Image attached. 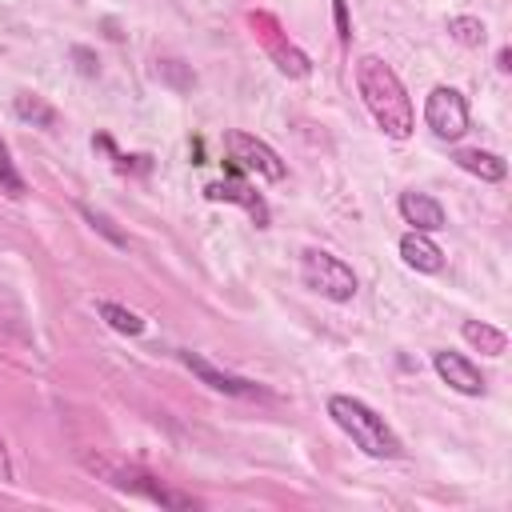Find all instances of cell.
<instances>
[{
	"instance_id": "603a6c76",
	"label": "cell",
	"mask_w": 512,
	"mask_h": 512,
	"mask_svg": "<svg viewBox=\"0 0 512 512\" xmlns=\"http://www.w3.org/2000/svg\"><path fill=\"white\" fill-rule=\"evenodd\" d=\"M508 60H512V56H508V48H500V56H496V68H500V72H508V68H512Z\"/></svg>"
},
{
	"instance_id": "9c48e42d",
	"label": "cell",
	"mask_w": 512,
	"mask_h": 512,
	"mask_svg": "<svg viewBox=\"0 0 512 512\" xmlns=\"http://www.w3.org/2000/svg\"><path fill=\"white\" fill-rule=\"evenodd\" d=\"M180 360L208 384V388H216V392H228V396H260V388L252 384V380H240V376H232V372H220V368H212L204 356H196V352H180Z\"/></svg>"
},
{
	"instance_id": "4fadbf2b",
	"label": "cell",
	"mask_w": 512,
	"mask_h": 512,
	"mask_svg": "<svg viewBox=\"0 0 512 512\" xmlns=\"http://www.w3.org/2000/svg\"><path fill=\"white\" fill-rule=\"evenodd\" d=\"M460 336H464L472 348H480L484 356H504V352H508V336H504L500 328L484 324V320H464V324H460Z\"/></svg>"
},
{
	"instance_id": "2e32d148",
	"label": "cell",
	"mask_w": 512,
	"mask_h": 512,
	"mask_svg": "<svg viewBox=\"0 0 512 512\" xmlns=\"http://www.w3.org/2000/svg\"><path fill=\"white\" fill-rule=\"evenodd\" d=\"M272 48V56H276V64H280V72L284 76H308V56L300 52V48H292V44H284V40H272L268 44Z\"/></svg>"
},
{
	"instance_id": "5bb4252c",
	"label": "cell",
	"mask_w": 512,
	"mask_h": 512,
	"mask_svg": "<svg viewBox=\"0 0 512 512\" xmlns=\"http://www.w3.org/2000/svg\"><path fill=\"white\" fill-rule=\"evenodd\" d=\"M96 312L108 320V328L112 332H120V336H140L144 332V316H136L132 308H124V304H112V300H100L96 304Z\"/></svg>"
},
{
	"instance_id": "7c38bea8",
	"label": "cell",
	"mask_w": 512,
	"mask_h": 512,
	"mask_svg": "<svg viewBox=\"0 0 512 512\" xmlns=\"http://www.w3.org/2000/svg\"><path fill=\"white\" fill-rule=\"evenodd\" d=\"M452 160H456V168H464V172H472V176H480L488 184H496V180L508 176V164L496 152H484V148H460Z\"/></svg>"
},
{
	"instance_id": "52a82bcc",
	"label": "cell",
	"mask_w": 512,
	"mask_h": 512,
	"mask_svg": "<svg viewBox=\"0 0 512 512\" xmlns=\"http://www.w3.org/2000/svg\"><path fill=\"white\" fill-rule=\"evenodd\" d=\"M432 368L460 396H484V388H488L484 376H480V368L468 356H460V352H432Z\"/></svg>"
},
{
	"instance_id": "3957f363",
	"label": "cell",
	"mask_w": 512,
	"mask_h": 512,
	"mask_svg": "<svg viewBox=\"0 0 512 512\" xmlns=\"http://www.w3.org/2000/svg\"><path fill=\"white\" fill-rule=\"evenodd\" d=\"M300 280H304V288L320 292V296L332 300V304H348V300L356 296V288H360L356 272H352L340 256H332V252H324V248H308V252L300 256Z\"/></svg>"
},
{
	"instance_id": "44dd1931",
	"label": "cell",
	"mask_w": 512,
	"mask_h": 512,
	"mask_svg": "<svg viewBox=\"0 0 512 512\" xmlns=\"http://www.w3.org/2000/svg\"><path fill=\"white\" fill-rule=\"evenodd\" d=\"M84 216H88V220H92V224H96L100 232H108V240H112V244H124V236H120V232H116V228H112V224H108L104 216H96L92 208H84Z\"/></svg>"
},
{
	"instance_id": "7402d4cb",
	"label": "cell",
	"mask_w": 512,
	"mask_h": 512,
	"mask_svg": "<svg viewBox=\"0 0 512 512\" xmlns=\"http://www.w3.org/2000/svg\"><path fill=\"white\" fill-rule=\"evenodd\" d=\"M0 480H12V456H8L4 436H0Z\"/></svg>"
},
{
	"instance_id": "6da1fadb",
	"label": "cell",
	"mask_w": 512,
	"mask_h": 512,
	"mask_svg": "<svg viewBox=\"0 0 512 512\" xmlns=\"http://www.w3.org/2000/svg\"><path fill=\"white\" fill-rule=\"evenodd\" d=\"M356 88H360V100H364V108L372 112V120L380 124L384 136H392V140L412 136L416 112H412L404 80L396 76L392 64H384L380 56H360L356 60Z\"/></svg>"
},
{
	"instance_id": "ba28073f",
	"label": "cell",
	"mask_w": 512,
	"mask_h": 512,
	"mask_svg": "<svg viewBox=\"0 0 512 512\" xmlns=\"http://www.w3.org/2000/svg\"><path fill=\"white\" fill-rule=\"evenodd\" d=\"M396 208H400L404 224H412L416 232H440V228H448L440 200H436V196H428V192H416V188H412V192H400Z\"/></svg>"
},
{
	"instance_id": "d6986e66",
	"label": "cell",
	"mask_w": 512,
	"mask_h": 512,
	"mask_svg": "<svg viewBox=\"0 0 512 512\" xmlns=\"http://www.w3.org/2000/svg\"><path fill=\"white\" fill-rule=\"evenodd\" d=\"M332 8H336V36H340V44H348V40H352V28H348V4H344V0H332Z\"/></svg>"
},
{
	"instance_id": "277c9868",
	"label": "cell",
	"mask_w": 512,
	"mask_h": 512,
	"mask_svg": "<svg viewBox=\"0 0 512 512\" xmlns=\"http://www.w3.org/2000/svg\"><path fill=\"white\" fill-rule=\"evenodd\" d=\"M224 148H228V156L244 168V172H252V176H260V180H284L288 176V164L276 156V148L272 144H264L260 136H252V132H240V128H232V132H224Z\"/></svg>"
},
{
	"instance_id": "30bf717a",
	"label": "cell",
	"mask_w": 512,
	"mask_h": 512,
	"mask_svg": "<svg viewBox=\"0 0 512 512\" xmlns=\"http://www.w3.org/2000/svg\"><path fill=\"white\" fill-rule=\"evenodd\" d=\"M204 196L208 200H228V204H240L252 220H256V228H268V204L248 188V184H236V180H216V184H208L204 188Z\"/></svg>"
},
{
	"instance_id": "8992f818",
	"label": "cell",
	"mask_w": 512,
	"mask_h": 512,
	"mask_svg": "<svg viewBox=\"0 0 512 512\" xmlns=\"http://www.w3.org/2000/svg\"><path fill=\"white\" fill-rule=\"evenodd\" d=\"M424 124L432 128V136L440 140H460L468 132V100L448 88V84H436L424 100Z\"/></svg>"
},
{
	"instance_id": "ffe728a7",
	"label": "cell",
	"mask_w": 512,
	"mask_h": 512,
	"mask_svg": "<svg viewBox=\"0 0 512 512\" xmlns=\"http://www.w3.org/2000/svg\"><path fill=\"white\" fill-rule=\"evenodd\" d=\"M72 60H80V72H84V76H96V72H100L96 56H92L88 48H72Z\"/></svg>"
},
{
	"instance_id": "5b68a950",
	"label": "cell",
	"mask_w": 512,
	"mask_h": 512,
	"mask_svg": "<svg viewBox=\"0 0 512 512\" xmlns=\"http://www.w3.org/2000/svg\"><path fill=\"white\" fill-rule=\"evenodd\" d=\"M88 464H92V468H100V472L108 476V484H116L120 492L144 496V500H152V504H160V508H196V500H192V496L164 488L156 476H148V472H140V468H120V464H104V460H88Z\"/></svg>"
},
{
	"instance_id": "9a60e30c",
	"label": "cell",
	"mask_w": 512,
	"mask_h": 512,
	"mask_svg": "<svg viewBox=\"0 0 512 512\" xmlns=\"http://www.w3.org/2000/svg\"><path fill=\"white\" fill-rule=\"evenodd\" d=\"M12 108H16L20 120H28V124H36V128H52V124H56V108H52L48 100L32 96V92H20V96L12 100Z\"/></svg>"
},
{
	"instance_id": "ac0fdd59",
	"label": "cell",
	"mask_w": 512,
	"mask_h": 512,
	"mask_svg": "<svg viewBox=\"0 0 512 512\" xmlns=\"http://www.w3.org/2000/svg\"><path fill=\"white\" fill-rule=\"evenodd\" d=\"M0 192H8V196H24V176L16 172V164H12L4 140H0Z\"/></svg>"
},
{
	"instance_id": "e0dca14e",
	"label": "cell",
	"mask_w": 512,
	"mask_h": 512,
	"mask_svg": "<svg viewBox=\"0 0 512 512\" xmlns=\"http://www.w3.org/2000/svg\"><path fill=\"white\" fill-rule=\"evenodd\" d=\"M448 32H452V40L464 44V48H480V44H484V24H480L476 16H452V20H448Z\"/></svg>"
},
{
	"instance_id": "7a4b0ae2",
	"label": "cell",
	"mask_w": 512,
	"mask_h": 512,
	"mask_svg": "<svg viewBox=\"0 0 512 512\" xmlns=\"http://www.w3.org/2000/svg\"><path fill=\"white\" fill-rule=\"evenodd\" d=\"M328 416L336 420V428L364 452V456H376V460H400L404 456V444L400 436L384 424V416H376L364 400L356 396H328Z\"/></svg>"
},
{
	"instance_id": "8fae6325",
	"label": "cell",
	"mask_w": 512,
	"mask_h": 512,
	"mask_svg": "<svg viewBox=\"0 0 512 512\" xmlns=\"http://www.w3.org/2000/svg\"><path fill=\"white\" fill-rule=\"evenodd\" d=\"M400 260L416 272H440L444 268V252L428 240V232H416V228L400 236Z\"/></svg>"
}]
</instances>
